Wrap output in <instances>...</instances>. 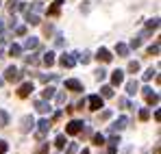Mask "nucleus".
Returning a JSON list of instances; mask_svg holds the SVG:
<instances>
[{
	"mask_svg": "<svg viewBox=\"0 0 161 154\" xmlns=\"http://www.w3.org/2000/svg\"><path fill=\"white\" fill-rule=\"evenodd\" d=\"M83 126H85V124H83L80 119H72V122L65 126V132H68V135H79L80 130H83Z\"/></svg>",
	"mask_w": 161,
	"mask_h": 154,
	"instance_id": "f257e3e1",
	"label": "nucleus"
},
{
	"mask_svg": "<svg viewBox=\"0 0 161 154\" xmlns=\"http://www.w3.org/2000/svg\"><path fill=\"white\" fill-rule=\"evenodd\" d=\"M20 78H22V74L18 72V67H13V65L7 67V72H4V80H9V82H18Z\"/></svg>",
	"mask_w": 161,
	"mask_h": 154,
	"instance_id": "f03ea898",
	"label": "nucleus"
},
{
	"mask_svg": "<svg viewBox=\"0 0 161 154\" xmlns=\"http://www.w3.org/2000/svg\"><path fill=\"white\" fill-rule=\"evenodd\" d=\"M37 126H39V132H37V139H39V141H44L46 132L50 130V122H48V119H39V122H37Z\"/></svg>",
	"mask_w": 161,
	"mask_h": 154,
	"instance_id": "7ed1b4c3",
	"label": "nucleus"
},
{
	"mask_svg": "<svg viewBox=\"0 0 161 154\" xmlns=\"http://www.w3.org/2000/svg\"><path fill=\"white\" fill-rule=\"evenodd\" d=\"M74 56H76V54H65V52H63L61 59H59V63H61L63 67H74V65H76V59H74Z\"/></svg>",
	"mask_w": 161,
	"mask_h": 154,
	"instance_id": "20e7f679",
	"label": "nucleus"
},
{
	"mask_svg": "<svg viewBox=\"0 0 161 154\" xmlns=\"http://www.w3.org/2000/svg\"><path fill=\"white\" fill-rule=\"evenodd\" d=\"M126 124H129V117H118L115 122H113V126H111V132H118V130H124L126 128Z\"/></svg>",
	"mask_w": 161,
	"mask_h": 154,
	"instance_id": "39448f33",
	"label": "nucleus"
},
{
	"mask_svg": "<svg viewBox=\"0 0 161 154\" xmlns=\"http://www.w3.org/2000/svg\"><path fill=\"white\" fill-rule=\"evenodd\" d=\"M89 106H92V111H100L103 109V96H89Z\"/></svg>",
	"mask_w": 161,
	"mask_h": 154,
	"instance_id": "423d86ee",
	"label": "nucleus"
},
{
	"mask_svg": "<svg viewBox=\"0 0 161 154\" xmlns=\"http://www.w3.org/2000/svg\"><path fill=\"white\" fill-rule=\"evenodd\" d=\"M31 93H33V82H24V85L18 89V96H20V98H28Z\"/></svg>",
	"mask_w": 161,
	"mask_h": 154,
	"instance_id": "0eeeda50",
	"label": "nucleus"
},
{
	"mask_svg": "<svg viewBox=\"0 0 161 154\" xmlns=\"http://www.w3.org/2000/svg\"><path fill=\"white\" fill-rule=\"evenodd\" d=\"M33 126H35V119H33L31 115L22 117V132H31V130H33Z\"/></svg>",
	"mask_w": 161,
	"mask_h": 154,
	"instance_id": "6e6552de",
	"label": "nucleus"
},
{
	"mask_svg": "<svg viewBox=\"0 0 161 154\" xmlns=\"http://www.w3.org/2000/svg\"><path fill=\"white\" fill-rule=\"evenodd\" d=\"M96 59H98V61H103V63H109L113 56H111V52H109L107 48H100V50H98V54H96Z\"/></svg>",
	"mask_w": 161,
	"mask_h": 154,
	"instance_id": "1a4fd4ad",
	"label": "nucleus"
},
{
	"mask_svg": "<svg viewBox=\"0 0 161 154\" xmlns=\"http://www.w3.org/2000/svg\"><path fill=\"white\" fill-rule=\"evenodd\" d=\"M144 96H146V100H148V104H159V96L157 93H153V89H144Z\"/></svg>",
	"mask_w": 161,
	"mask_h": 154,
	"instance_id": "9d476101",
	"label": "nucleus"
},
{
	"mask_svg": "<svg viewBox=\"0 0 161 154\" xmlns=\"http://www.w3.org/2000/svg\"><path fill=\"white\" fill-rule=\"evenodd\" d=\"M122 82H124V72H122V70H115L113 76H111V85L118 87V85H122Z\"/></svg>",
	"mask_w": 161,
	"mask_h": 154,
	"instance_id": "9b49d317",
	"label": "nucleus"
},
{
	"mask_svg": "<svg viewBox=\"0 0 161 154\" xmlns=\"http://www.w3.org/2000/svg\"><path fill=\"white\" fill-rule=\"evenodd\" d=\"M35 109H37L39 113H50V111H53L50 104H48V100H37V102H35Z\"/></svg>",
	"mask_w": 161,
	"mask_h": 154,
	"instance_id": "f8f14e48",
	"label": "nucleus"
},
{
	"mask_svg": "<svg viewBox=\"0 0 161 154\" xmlns=\"http://www.w3.org/2000/svg\"><path fill=\"white\" fill-rule=\"evenodd\" d=\"M65 89H72V91H83V85H80L79 80L70 78V80H65Z\"/></svg>",
	"mask_w": 161,
	"mask_h": 154,
	"instance_id": "ddd939ff",
	"label": "nucleus"
},
{
	"mask_svg": "<svg viewBox=\"0 0 161 154\" xmlns=\"http://www.w3.org/2000/svg\"><path fill=\"white\" fill-rule=\"evenodd\" d=\"M137 89H139V82H137V80H129V82H126V93H129V96H135Z\"/></svg>",
	"mask_w": 161,
	"mask_h": 154,
	"instance_id": "4468645a",
	"label": "nucleus"
},
{
	"mask_svg": "<svg viewBox=\"0 0 161 154\" xmlns=\"http://www.w3.org/2000/svg\"><path fill=\"white\" fill-rule=\"evenodd\" d=\"M37 46H39V39H37V37H28L26 41H24V48H26V50H35Z\"/></svg>",
	"mask_w": 161,
	"mask_h": 154,
	"instance_id": "2eb2a0df",
	"label": "nucleus"
},
{
	"mask_svg": "<svg viewBox=\"0 0 161 154\" xmlns=\"http://www.w3.org/2000/svg\"><path fill=\"white\" fill-rule=\"evenodd\" d=\"M54 91H57L54 87H46V89L42 91V98H44V100H50V98H54Z\"/></svg>",
	"mask_w": 161,
	"mask_h": 154,
	"instance_id": "dca6fc26",
	"label": "nucleus"
},
{
	"mask_svg": "<svg viewBox=\"0 0 161 154\" xmlns=\"http://www.w3.org/2000/svg\"><path fill=\"white\" fill-rule=\"evenodd\" d=\"M42 61H44V65H48V67H50V65L54 63V52H46Z\"/></svg>",
	"mask_w": 161,
	"mask_h": 154,
	"instance_id": "f3484780",
	"label": "nucleus"
},
{
	"mask_svg": "<svg viewBox=\"0 0 161 154\" xmlns=\"http://www.w3.org/2000/svg\"><path fill=\"white\" fill-rule=\"evenodd\" d=\"M115 52H118L120 56H126V54H129V46H126V44H118V46H115Z\"/></svg>",
	"mask_w": 161,
	"mask_h": 154,
	"instance_id": "a211bd4d",
	"label": "nucleus"
},
{
	"mask_svg": "<svg viewBox=\"0 0 161 154\" xmlns=\"http://www.w3.org/2000/svg\"><path fill=\"white\" fill-rule=\"evenodd\" d=\"M26 22L31 26H37V24H39V18H37L35 13H31V11H28V13H26Z\"/></svg>",
	"mask_w": 161,
	"mask_h": 154,
	"instance_id": "6ab92c4d",
	"label": "nucleus"
},
{
	"mask_svg": "<svg viewBox=\"0 0 161 154\" xmlns=\"http://www.w3.org/2000/svg\"><path fill=\"white\" fill-rule=\"evenodd\" d=\"M7 124H9V113L0 109V128H4Z\"/></svg>",
	"mask_w": 161,
	"mask_h": 154,
	"instance_id": "aec40b11",
	"label": "nucleus"
},
{
	"mask_svg": "<svg viewBox=\"0 0 161 154\" xmlns=\"http://www.w3.org/2000/svg\"><path fill=\"white\" fill-rule=\"evenodd\" d=\"M65 143H68V139H65V135H59V137L54 139V146H57V148H65Z\"/></svg>",
	"mask_w": 161,
	"mask_h": 154,
	"instance_id": "412c9836",
	"label": "nucleus"
},
{
	"mask_svg": "<svg viewBox=\"0 0 161 154\" xmlns=\"http://www.w3.org/2000/svg\"><path fill=\"white\" fill-rule=\"evenodd\" d=\"M20 52H22V48H20L18 44H13V46L9 48V54H11V56H20Z\"/></svg>",
	"mask_w": 161,
	"mask_h": 154,
	"instance_id": "4be33fe9",
	"label": "nucleus"
},
{
	"mask_svg": "<svg viewBox=\"0 0 161 154\" xmlns=\"http://www.w3.org/2000/svg\"><path fill=\"white\" fill-rule=\"evenodd\" d=\"M100 91H103V98H111L113 96V87H109V85H105Z\"/></svg>",
	"mask_w": 161,
	"mask_h": 154,
	"instance_id": "5701e85b",
	"label": "nucleus"
},
{
	"mask_svg": "<svg viewBox=\"0 0 161 154\" xmlns=\"http://www.w3.org/2000/svg\"><path fill=\"white\" fill-rule=\"evenodd\" d=\"M94 143H96V146H105V137H103L100 132H96V135H94Z\"/></svg>",
	"mask_w": 161,
	"mask_h": 154,
	"instance_id": "b1692460",
	"label": "nucleus"
},
{
	"mask_svg": "<svg viewBox=\"0 0 161 154\" xmlns=\"http://www.w3.org/2000/svg\"><path fill=\"white\" fill-rule=\"evenodd\" d=\"M120 143H122V141H120V137H118V135H113V137L109 139V146H111V148H118Z\"/></svg>",
	"mask_w": 161,
	"mask_h": 154,
	"instance_id": "393cba45",
	"label": "nucleus"
},
{
	"mask_svg": "<svg viewBox=\"0 0 161 154\" xmlns=\"http://www.w3.org/2000/svg\"><path fill=\"white\" fill-rule=\"evenodd\" d=\"M76 56H79V61H83V63H89L92 61V54L89 52H83V54H76Z\"/></svg>",
	"mask_w": 161,
	"mask_h": 154,
	"instance_id": "a878e982",
	"label": "nucleus"
},
{
	"mask_svg": "<svg viewBox=\"0 0 161 154\" xmlns=\"http://www.w3.org/2000/svg\"><path fill=\"white\" fill-rule=\"evenodd\" d=\"M129 72H133V74L139 72V63H137V61H131V63H129Z\"/></svg>",
	"mask_w": 161,
	"mask_h": 154,
	"instance_id": "bb28decb",
	"label": "nucleus"
},
{
	"mask_svg": "<svg viewBox=\"0 0 161 154\" xmlns=\"http://www.w3.org/2000/svg\"><path fill=\"white\" fill-rule=\"evenodd\" d=\"M148 117H150V111H148V109H142V111H139V119H142V122H146Z\"/></svg>",
	"mask_w": 161,
	"mask_h": 154,
	"instance_id": "cd10ccee",
	"label": "nucleus"
},
{
	"mask_svg": "<svg viewBox=\"0 0 161 154\" xmlns=\"http://www.w3.org/2000/svg\"><path fill=\"white\" fill-rule=\"evenodd\" d=\"M26 63H28V65H37V63H39L37 54H31V56H26Z\"/></svg>",
	"mask_w": 161,
	"mask_h": 154,
	"instance_id": "c85d7f7f",
	"label": "nucleus"
},
{
	"mask_svg": "<svg viewBox=\"0 0 161 154\" xmlns=\"http://www.w3.org/2000/svg\"><path fill=\"white\" fill-rule=\"evenodd\" d=\"M148 30H155V28H157V26H159V20H157V18H155V20H148Z\"/></svg>",
	"mask_w": 161,
	"mask_h": 154,
	"instance_id": "c756f323",
	"label": "nucleus"
},
{
	"mask_svg": "<svg viewBox=\"0 0 161 154\" xmlns=\"http://www.w3.org/2000/svg\"><path fill=\"white\" fill-rule=\"evenodd\" d=\"M155 74H157V70H153V67H150V70H146V74H144V80H150V78L155 76Z\"/></svg>",
	"mask_w": 161,
	"mask_h": 154,
	"instance_id": "7c9ffc66",
	"label": "nucleus"
},
{
	"mask_svg": "<svg viewBox=\"0 0 161 154\" xmlns=\"http://www.w3.org/2000/svg\"><path fill=\"white\" fill-rule=\"evenodd\" d=\"M96 78H98V80H105V78H107V72H105L103 67H100V70H96Z\"/></svg>",
	"mask_w": 161,
	"mask_h": 154,
	"instance_id": "2f4dec72",
	"label": "nucleus"
},
{
	"mask_svg": "<svg viewBox=\"0 0 161 154\" xmlns=\"http://www.w3.org/2000/svg\"><path fill=\"white\" fill-rule=\"evenodd\" d=\"M42 82H48V80H57V76H54V74H48V76H46V74H42Z\"/></svg>",
	"mask_w": 161,
	"mask_h": 154,
	"instance_id": "473e14b6",
	"label": "nucleus"
},
{
	"mask_svg": "<svg viewBox=\"0 0 161 154\" xmlns=\"http://www.w3.org/2000/svg\"><path fill=\"white\" fill-rule=\"evenodd\" d=\"M148 54H159V44H153V46L148 48Z\"/></svg>",
	"mask_w": 161,
	"mask_h": 154,
	"instance_id": "72a5a7b5",
	"label": "nucleus"
},
{
	"mask_svg": "<svg viewBox=\"0 0 161 154\" xmlns=\"http://www.w3.org/2000/svg\"><path fill=\"white\" fill-rule=\"evenodd\" d=\"M76 150H79V146L76 143H70V148L65 150V154H76Z\"/></svg>",
	"mask_w": 161,
	"mask_h": 154,
	"instance_id": "f704fd0d",
	"label": "nucleus"
},
{
	"mask_svg": "<svg viewBox=\"0 0 161 154\" xmlns=\"http://www.w3.org/2000/svg\"><path fill=\"white\" fill-rule=\"evenodd\" d=\"M139 46H142V37H135L131 41V48H139Z\"/></svg>",
	"mask_w": 161,
	"mask_h": 154,
	"instance_id": "c9c22d12",
	"label": "nucleus"
},
{
	"mask_svg": "<svg viewBox=\"0 0 161 154\" xmlns=\"http://www.w3.org/2000/svg\"><path fill=\"white\" fill-rule=\"evenodd\" d=\"M35 154H48V143H42V148H39Z\"/></svg>",
	"mask_w": 161,
	"mask_h": 154,
	"instance_id": "e433bc0d",
	"label": "nucleus"
},
{
	"mask_svg": "<svg viewBox=\"0 0 161 154\" xmlns=\"http://www.w3.org/2000/svg\"><path fill=\"white\" fill-rule=\"evenodd\" d=\"M7 150H9V146H7V141H2V139H0V154H4Z\"/></svg>",
	"mask_w": 161,
	"mask_h": 154,
	"instance_id": "4c0bfd02",
	"label": "nucleus"
},
{
	"mask_svg": "<svg viewBox=\"0 0 161 154\" xmlns=\"http://www.w3.org/2000/svg\"><path fill=\"white\" fill-rule=\"evenodd\" d=\"M57 104H65V93H57Z\"/></svg>",
	"mask_w": 161,
	"mask_h": 154,
	"instance_id": "58836bf2",
	"label": "nucleus"
},
{
	"mask_svg": "<svg viewBox=\"0 0 161 154\" xmlns=\"http://www.w3.org/2000/svg\"><path fill=\"white\" fill-rule=\"evenodd\" d=\"M15 35H26V26H18L15 28Z\"/></svg>",
	"mask_w": 161,
	"mask_h": 154,
	"instance_id": "ea45409f",
	"label": "nucleus"
},
{
	"mask_svg": "<svg viewBox=\"0 0 161 154\" xmlns=\"http://www.w3.org/2000/svg\"><path fill=\"white\" fill-rule=\"evenodd\" d=\"M109 117H111V111H103L100 113V119H109Z\"/></svg>",
	"mask_w": 161,
	"mask_h": 154,
	"instance_id": "a19ab883",
	"label": "nucleus"
},
{
	"mask_svg": "<svg viewBox=\"0 0 161 154\" xmlns=\"http://www.w3.org/2000/svg\"><path fill=\"white\" fill-rule=\"evenodd\" d=\"M48 13H50V15H57V13H59V7H57V4H53V7H50V11H48Z\"/></svg>",
	"mask_w": 161,
	"mask_h": 154,
	"instance_id": "79ce46f5",
	"label": "nucleus"
},
{
	"mask_svg": "<svg viewBox=\"0 0 161 154\" xmlns=\"http://www.w3.org/2000/svg\"><path fill=\"white\" fill-rule=\"evenodd\" d=\"M118 102H120V106H124V109H126V106H129V100H126V98H120V100H118Z\"/></svg>",
	"mask_w": 161,
	"mask_h": 154,
	"instance_id": "37998d69",
	"label": "nucleus"
},
{
	"mask_svg": "<svg viewBox=\"0 0 161 154\" xmlns=\"http://www.w3.org/2000/svg\"><path fill=\"white\" fill-rule=\"evenodd\" d=\"M61 115H63V113H61V111H57V113L53 115V122H57V119H61Z\"/></svg>",
	"mask_w": 161,
	"mask_h": 154,
	"instance_id": "c03bdc74",
	"label": "nucleus"
},
{
	"mask_svg": "<svg viewBox=\"0 0 161 154\" xmlns=\"http://www.w3.org/2000/svg\"><path fill=\"white\" fill-rule=\"evenodd\" d=\"M107 154H115V148H111V146H109V150H107Z\"/></svg>",
	"mask_w": 161,
	"mask_h": 154,
	"instance_id": "a18cd8bd",
	"label": "nucleus"
},
{
	"mask_svg": "<svg viewBox=\"0 0 161 154\" xmlns=\"http://www.w3.org/2000/svg\"><path fill=\"white\" fill-rule=\"evenodd\" d=\"M54 4H57V7H61V4H63V0H54Z\"/></svg>",
	"mask_w": 161,
	"mask_h": 154,
	"instance_id": "49530a36",
	"label": "nucleus"
},
{
	"mask_svg": "<svg viewBox=\"0 0 161 154\" xmlns=\"http://www.w3.org/2000/svg\"><path fill=\"white\" fill-rule=\"evenodd\" d=\"M2 28H4V24H2V20H0V33H2Z\"/></svg>",
	"mask_w": 161,
	"mask_h": 154,
	"instance_id": "de8ad7c7",
	"label": "nucleus"
},
{
	"mask_svg": "<svg viewBox=\"0 0 161 154\" xmlns=\"http://www.w3.org/2000/svg\"><path fill=\"white\" fill-rule=\"evenodd\" d=\"M2 82H4V80H2V78H0V87H2Z\"/></svg>",
	"mask_w": 161,
	"mask_h": 154,
	"instance_id": "09e8293b",
	"label": "nucleus"
}]
</instances>
